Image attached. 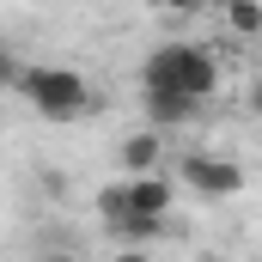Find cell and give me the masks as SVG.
<instances>
[{
  "label": "cell",
  "instance_id": "1",
  "mask_svg": "<svg viewBox=\"0 0 262 262\" xmlns=\"http://www.w3.org/2000/svg\"><path fill=\"white\" fill-rule=\"evenodd\" d=\"M220 55H213V43H189V37H171V43H159L146 61H140V92L146 98H183V104H207L213 92H220Z\"/></svg>",
  "mask_w": 262,
  "mask_h": 262
},
{
  "label": "cell",
  "instance_id": "2",
  "mask_svg": "<svg viewBox=\"0 0 262 262\" xmlns=\"http://www.w3.org/2000/svg\"><path fill=\"white\" fill-rule=\"evenodd\" d=\"M12 92L43 116V122H79L85 110H92V79L79 73V67H18V79H12Z\"/></svg>",
  "mask_w": 262,
  "mask_h": 262
},
{
  "label": "cell",
  "instance_id": "3",
  "mask_svg": "<svg viewBox=\"0 0 262 262\" xmlns=\"http://www.w3.org/2000/svg\"><path fill=\"white\" fill-rule=\"evenodd\" d=\"M171 201L177 183L159 171V177H122V183H104L98 189V220H116V213H140V220H171Z\"/></svg>",
  "mask_w": 262,
  "mask_h": 262
},
{
  "label": "cell",
  "instance_id": "4",
  "mask_svg": "<svg viewBox=\"0 0 262 262\" xmlns=\"http://www.w3.org/2000/svg\"><path fill=\"white\" fill-rule=\"evenodd\" d=\"M177 177H183L189 195H207V201H232L244 189V165L226 159V152H189V159L177 165Z\"/></svg>",
  "mask_w": 262,
  "mask_h": 262
},
{
  "label": "cell",
  "instance_id": "5",
  "mask_svg": "<svg viewBox=\"0 0 262 262\" xmlns=\"http://www.w3.org/2000/svg\"><path fill=\"white\" fill-rule=\"evenodd\" d=\"M116 159H122V171H128V177H159V171H165V134L134 128L128 140L116 146Z\"/></svg>",
  "mask_w": 262,
  "mask_h": 262
},
{
  "label": "cell",
  "instance_id": "6",
  "mask_svg": "<svg viewBox=\"0 0 262 262\" xmlns=\"http://www.w3.org/2000/svg\"><path fill=\"white\" fill-rule=\"evenodd\" d=\"M104 226H110L116 244H128V250H140V244H152V238L171 232V220H140V213H116V220H104Z\"/></svg>",
  "mask_w": 262,
  "mask_h": 262
},
{
  "label": "cell",
  "instance_id": "7",
  "mask_svg": "<svg viewBox=\"0 0 262 262\" xmlns=\"http://www.w3.org/2000/svg\"><path fill=\"white\" fill-rule=\"evenodd\" d=\"M220 18H226L232 37H256V31H262V6H226Z\"/></svg>",
  "mask_w": 262,
  "mask_h": 262
},
{
  "label": "cell",
  "instance_id": "8",
  "mask_svg": "<svg viewBox=\"0 0 262 262\" xmlns=\"http://www.w3.org/2000/svg\"><path fill=\"white\" fill-rule=\"evenodd\" d=\"M18 55H12V49H6V43H0V92H6V85H12V79H18Z\"/></svg>",
  "mask_w": 262,
  "mask_h": 262
},
{
  "label": "cell",
  "instance_id": "9",
  "mask_svg": "<svg viewBox=\"0 0 262 262\" xmlns=\"http://www.w3.org/2000/svg\"><path fill=\"white\" fill-rule=\"evenodd\" d=\"M37 262H79V256H73V250H43Z\"/></svg>",
  "mask_w": 262,
  "mask_h": 262
},
{
  "label": "cell",
  "instance_id": "10",
  "mask_svg": "<svg viewBox=\"0 0 262 262\" xmlns=\"http://www.w3.org/2000/svg\"><path fill=\"white\" fill-rule=\"evenodd\" d=\"M110 262H146V256H140V250H122V256H110Z\"/></svg>",
  "mask_w": 262,
  "mask_h": 262
},
{
  "label": "cell",
  "instance_id": "11",
  "mask_svg": "<svg viewBox=\"0 0 262 262\" xmlns=\"http://www.w3.org/2000/svg\"><path fill=\"white\" fill-rule=\"evenodd\" d=\"M207 262H226V256H207Z\"/></svg>",
  "mask_w": 262,
  "mask_h": 262
}]
</instances>
